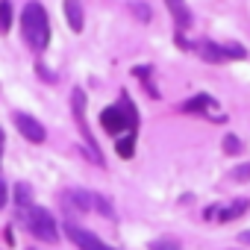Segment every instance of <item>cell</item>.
Returning a JSON list of instances; mask_svg holds the SVG:
<instances>
[{
    "label": "cell",
    "mask_w": 250,
    "mask_h": 250,
    "mask_svg": "<svg viewBox=\"0 0 250 250\" xmlns=\"http://www.w3.org/2000/svg\"><path fill=\"white\" fill-rule=\"evenodd\" d=\"M15 127H18V133H21L27 142H33V145H42V142L47 139L44 127H42L33 115H27V112H15Z\"/></svg>",
    "instance_id": "obj_5"
},
{
    "label": "cell",
    "mask_w": 250,
    "mask_h": 250,
    "mask_svg": "<svg viewBox=\"0 0 250 250\" xmlns=\"http://www.w3.org/2000/svg\"><path fill=\"white\" fill-rule=\"evenodd\" d=\"M9 27H12V3L9 0H0V33H9Z\"/></svg>",
    "instance_id": "obj_14"
},
{
    "label": "cell",
    "mask_w": 250,
    "mask_h": 250,
    "mask_svg": "<svg viewBox=\"0 0 250 250\" xmlns=\"http://www.w3.org/2000/svg\"><path fill=\"white\" fill-rule=\"evenodd\" d=\"M139 77H145V80H147V68H139ZM147 94H159V91H156V88L147 83Z\"/></svg>",
    "instance_id": "obj_21"
},
{
    "label": "cell",
    "mask_w": 250,
    "mask_h": 250,
    "mask_svg": "<svg viewBox=\"0 0 250 250\" xmlns=\"http://www.w3.org/2000/svg\"><path fill=\"white\" fill-rule=\"evenodd\" d=\"M197 53H200L206 62H224V59H227L221 42H200V44H197Z\"/></svg>",
    "instance_id": "obj_10"
},
{
    "label": "cell",
    "mask_w": 250,
    "mask_h": 250,
    "mask_svg": "<svg viewBox=\"0 0 250 250\" xmlns=\"http://www.w3.org/2000/svg\"><path fill=\"white\" fill-rule=\"evenodd\" d=\"M65 200H68L74 209H83V212H88V209L94 206V194H91V191H80V188L65 191Z\"/></svg>",
    "instance_id": "obj_11"
},
{
    "label": "cell",
    "mask_w": 250,
    "mask_h": 250,
    "mask_svg": "<svg viewBox=\"0 0 250 250\" xmlns=\"http://www.w3.org/2000/svg\"><path fill=\"white\" fill-rule=\"evenodd\" d=\"M165 6L171 9V15H174V21H177L180 30L191 27V9H188L186 0H165Z\"/></svg>",
    "instance_id": "obj_9"
},
{
    "label": "cell",
    "mask_w": 250,
    "mask_h": 250,
    "mask_svg": "<svg viewBox=\"0 0 250 250\" xmlns=\"http://www.w3.org/2000/svg\"><path fill=\"white\" fill-rule=\"evenodd\" d=\"M6 197H9V191H6V183H3V180H0V209H3V206H6Z\"/></svg>",
    "instance_id": "obj_20"
},
{
    "label": "cell",
    "mask_w": 250,
    "mask_h": 250,
    "mask_svg": "<svg viewBox=\"0 0 250 250\" xmlns=\"http://www.w3.org/2000/svg\"><path fill=\"white\" fill-rule=\"evenodd\" d=\"M206 109H218V103H215L209 94H194V97H188V100L180 106L183 115H203Z\"/></svg>",
    "instance_id": "obj_8"
},
{
    "label": "cell",
    "mask_w": 250,
    "mask_h": 250,
    "mask_svg": "<svg viewBox=\"0 0 250 250\" xmlns=\"http://www.w3.org/2000/svg\"><path fill=\"white\" fill-rule=\"evenodd\" d=\"M130 12H133V15H139V21H145V24L150 21V9H147L145 3H130Z\"/></svg>",
    "instance_id": "obj_18"
},
{
    "label": "cell",
    "mask_w": 250,
    "mask_h": 250,
    "mask_svg": "<svg viewBox=\"0 0 250 250\" xmlns=\"http://www.w3.org/2000/svg\"><path fill=\"white\" fill-rule=\"evenodd\" d=\"M65 15H68L71 30H74V33H80V30H83V9H80L77 0H65Z\"/></svg>",
    "instance_id": "obj_12"
},
{
    "label": "cell",
    "mask_w": 250,
    "mask_h": 250,
    "mask_svg": "<svg viewBox=\"0 0 250 250\" xmlns=\"http://www.w3.org/2000/svg\"><path fill=\"white\" fill-rule=\"evenodd\" d=\"M229 177H232V180H238V183L250 180V162H244V165H235V168L229 171Z\"/></svg>",
    "instance_id": "obj_17"
},
{
    "label": "cell",
    "mask_w": 250,
    "mask_h": 250,
    "mask_svg": "<svg viewBox=\"0 0 250 250\" xmlns=\"http://www.w3.org/2000/svg\"><path fill=\"white\" fill-rule=\"evenodd\" d=\"M247 209H250V200L238 197V200H232V203H229V206H224V209L212 206V209H209L206 215H209V218H212V215H218V221H224V224H227V221H235V218H241V215H244Z\"/></svg>",
    "instance_id": "obj_7"
},
{
    "label": "cell",
    "mask_w": 250,
    "mask_h": 250,
    "mask_svg": "<svg viewBox=\"0 0 250 250\" xmlns=\"http://www.w3.org/2000/svg\"><path fill=\"white\" fill-rule=\"evenodd\" d=\"M65 232H68V238H71L80 250H103L100 238H97L94 232H88V229L77 227V224H65Z\"/></svg>",
    "instance_id": "obj_6"
},
{
    "label": "cell",
    "mask_w": 250,
    "mask_h": 250,
    "mask_svg": "<svg viewBox=\"0 0 250 250\" xmlns=\"http://www.w3.org/2000/svg\"><path fill=\"white\" fill-rule=\"evenodd\" d=\"M100 124H103V130L109 136H118L124 130L136 133V127H139V112H136V103L130 100V94H121V100L115 106H106L100 112Z\"/></svg>",
    "instance_id": "obj_2"
},
{
    "label": "cell",
    "mask_w": 250,
    "mask_h": 250,
    "mask_svg": "<svg viewBox=\"0 0 250 250\" xmlns=\"http://www.w3.org/2000/svg\"><path fill=\"white\" fill-rule=\"evenodd\" d=\"M0 156H3V130H0Z\"/></svg>",
    "instance_id": "obj_24"
},
{
    "label": "cell",
    "mask_w": 250,
    "mask_h": 250,
    "mask_svg": "<svg viewBox=\"0 0 250 250\" xmlns=\"http://www.w3.org/2000/svg\"><path fill=\"white\" fill-rule=\"evenodd\" d=\"M224 150H227L229 156H235V153H241V142H238V136H232V133H227V139H224Z\"/></svg>",
    "instance_id": "obj_16"
},
{
    "label": "cell",
    "mask_w": 250,
    "mask_h": 250,
    "mask_svg": "<svg viewBox=\"0 0 250 250\" xmlns=\"http://www.w3.org/2000/svg\"><path fill=\"white\" fill-rule=\"evenodd\" d=\"M115 150H118V156H121V159H133V153H136V133L121 136V139H118V145H115Z\"/></svg>",
    "instance_id": "obj_13"
},
{
    "label": "cell",
    "mask_w": 250,
    "mask_h": 250,
    "mask_svg": "<svg viewBox=\"0 0 250 250\" xmlns=\"http://www.w3.org/2000/svg\"><path fill=\"white\" fill-rule=\"evenodd\" d=\"M150 250H180V247L177 244H168V241H153Z\"/></svg>",
    "instance_id": "obj_19"
},
{
    "label": "cell",
    "mask_w": 250,
    "mask_h": 250,
    "mask_svg": "<svg viewBox=\"0 0 250 250\" xmlns=\"http://www.w3.org/2000/svg\"><path fill=\"white\" fill-rule=\"evenodd\" d=\"M21 36L24 42L33 47V50H44L47 42H50V21H47V12L42 3H36V0H30V3L24 6L21 12Z\"/></svg>",
    "instance_id": "obj_1"
},
{
    "label": "cell",
    "mask_w": 250,
    "mask_h": 250,
    "mask_svg": "<svg viewBox=\"0 0 250 250\" xmlns=\"http://www.w3.org/2000/svg\"><path fill=\"white\" fill-rule=\"evenodd\" d=\"M27 227H30V232H33L36 238H42V241H47V244L59 241V227H56L53 215H50L44 206H30V209H27Z\"/></svg>",
    "instance_id": "obj_3"
},
{
    "label": "cell",
    "mask_w": 250,
    "mask_h": 250,
    "mask_svg": "<svg viewBox=\"0 0 250 250\" xmlns=\"http://www.w3.org/2000/svg\"><path fill=\"white\" fill-rule=\"evenodd\" d=\"M174 39H177V44H180V47H188V42L183 39V33H180V30H177V36H174Z\"/></svg>",
    "instance_id": "obj_22"
},
{
    "label": "cell",
    "mask_w": 250,
    "mask_h": 250,
    "mask_svg": "<svg viewBox=\"0 0 250 250\" xmlns=\"http://www.w3.org/2000/svg\"><path fill=\"white\" fill-rule=\"evenodd\" d=\"M221 44H224L227 59H244V56H247V50H244L241 44H235V42H221Z\"/></svg>",
    "instance_id": "obj_15"
},
{
    "label": "cell",
    "mask_w": 250,
    "mask_h": 250,
    "mask_svg": "<svg viewBox=\"0 0 250 250\" xmlns=\"http://www.w3.org/2000/svg\"><path fill=\"white\" fill-rule=\"evenodd\" d=\"M238 238H241V241H244V244H250V229H247V232H241V235H238Z\"/></svg>",
    "instance_id": "obj_23"
},
{
    "label": "cell",
    "mask_w": 250,
    "mask_h": 250,
    "mask_svg": "<svg viewBox=\"0 0 250 250\" xmlns=\"http://www.w3.org/2000/svg\"><path fill=\"white\" fill-rule=\"evenodd\" d=\"M103 250H109V247H103Z\"/></svg>",
    "instance_id": "obj_25"
},
{
    "label": "cell",
    "mask_w": 250,
    "mask_h": 250,
    "mask_svg": "<svg viewBox=\"0 0 250 250\" xmlns=\"http://www.w3.org/2000/svg\"><path fill=\"white\" fill-rule=\"evenodd\" d=\"M71 112H74V121H77V127H80V133H83V139H85V145H88V150H91V159H94L97 165H103L100 147H97V142H94V136H91V130H88V121H85V91H83V88H74V91H71Z\"/></svg>",
    "instance_id": "obj_4"
}]
</instances>
